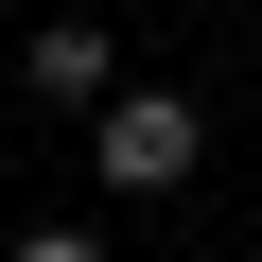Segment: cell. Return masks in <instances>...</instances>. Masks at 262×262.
<instances>
[{
    "mask_svg": "<svg viewBox=\"0 0 262 262\" xmlns=\"http://www.w3.org/2000/svg\"><path fill=\"white\" fill-rule=\"evenodd\" d=\"M70 140H88V192L158 210V192H192V175H210V105H192V88H140V70H122V88L70 122Z\"/></svg>",
    "mask_w": 262,
    "mask_h": 262,
    "instance_id": "obj_1",
    "label": "cell"
},
{
    "mask_svg": "<svg viewBox=\"0 0 262 262\" xmlns=\"http://www.w3.org/2000/svg\"><path fill=\"white\" fill-rule=\"evenodd\" d=\"M18 88H35L53 122H88V105L122 88V35H105V18H88V0H70V18H35V35H18Z\"/></svg>",
    "mask_w": 262,
    "mask_h": 262,
    "instance_id": "obj_2",
    "label": "cell"
},
{
    "mask_svg": "<svg viewBox=\"0 0 262 262\" xmlns=\"http://www.w3.org/2000/svg\"><path fill=\"white\" fill-rule=\"evenodd\" d=\"M0 262H122V245H105L88 210H53V227H18V245H0Z\"/></svg>",
    "mask_w": 262,
    "mask_h": 262,
    "instance_id": "obj_3",
    "label": "cell"
}]
</instances>
